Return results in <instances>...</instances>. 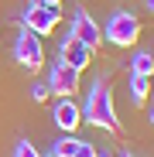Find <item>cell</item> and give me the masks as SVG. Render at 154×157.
I'll use <instances>...</instances> for the list:
<instances>
[{
    "label": "cell",
    "mask_w": 154,
    "mask_h": 157,
    "mask_svg": "<svg viewBox=\"0 0 154 157\" xmlns=\"http://www.w3.org/2000/svg\"><path fill=\"white\" fill-rule=\"evenodd\" d=\"M58 62H65V65L75 68V72H82V68L93 62V48H86L79 38L69 31V34L62 38V48H58Z\"/></svg>",
    "instance_id": "6"
},
{
    "label": "cell",
    "mask_w": 154,
    "mask_h": 157,
    "mask_svg": "<svg viewBox=\"0 0 154 157\" xmlns=\"http://www.w3.org/2000/svg\"><path fill=\"white\" fill-rule=\"evenodd\" d=\"M34 4H51V7H58L62 0H34Z\"/></svg>",
    "instance_id": "15"
},
{
    "label": "cell",
    "mask_w": 154,
    "mask_h": 157,
    "mask_svg": "<svg viewBox=\"0 0 154 157\" xmlns=\"http://www.w3.org/2000/svg\"><path fill=\"white\" fill-rule=\"evenodd\" d=\"M48 92L58 96V99L75 96V92H79V72L69 68L65 62H55V65H51V72H48Z\"/></svg>",
    "instance_id": "5"
},
{
    "label": "cell",
    "mask_w": 154,
    "mask_h": 157,
    "mask_svg": "<svg viewBox=\"0 0 154 157\" xmlns=\"http://www.w3.org/2000/svg\"><path fill=\"white\" fill-rule=\"evenodd\" d=\"M144 4H147V10H151V14H154V0H144Z\"/></svg>",
    "instance_id": "16"
},
{
    "label": "cell",
    "mask_w": 154,
    "mask_h": 157,
    "mask_svg": "<svg viewBox=\"0 0 154 157\" xmlns=\"http://www.w3.org/2000/svg\"><path fill=\"white\" fill-rule=\"evenodd\" d=\"M82 120H89L96 130H106V133H120V116L113 106V82L110 75H99L82 106Z\"/></svg>",
    "instance_id": "1"
},
{
    "label": "cell",
    "mask_w": 154,
    "mask_h": 157,
    "mask_svg": "<svg viewBox=\"0 0 154 157\" xmlns=\"http://www.w3.org/2000/svg\"><path fill=\"white\" fill-rule=\"evenodd\" d=\"M130 75H154V55H151V51H134Z\"/></svg>",
    "instance_id": "10"
},
{
    "label": "cell",
    "mask_w": 154,
    "mask_h": 157,
    "mask_svg": "<svg viewBox=\"0 0 154 157\" xmlns=\"http://www.w3.org/2000/svg\"><path fill=\"white\" fill-rule=\"evenodd\" d=\"M14 58L21 68H28V72H41L45 65V48H41V38L28 28H21L17 41H14Z\"/></svg>",
    "instance_id": "3"
},
{
    "label": "cell",
    "mask_w": 154,
    "mask_h": 157,
    "mask_svg": "<svg viewBox=\"0 0 154 157\" xmlns=\"http://www.w3.org/2000/svg\"><path fill=\"white\" fill-rule=\"evenodd\" d=\"M14 157H41V150H38L31 140H21V144L14 147Z\"/></svg>",
    "instance_id": "12"
},
{
    "label": "cell",
    "mask_w": 154,
    "mask_h": 157,
    "mask_svg": "<svg viewBox=\"0 0 154 157\" xmlns=\"http://www.w3.org/2000/svg\"><path fill=\"white\" fill-rule=\"evenodd\" d=\"M48 157H51V154H48Z\"/></svg>",
    "instance_id": "21"
},
{
    "label": "cell",
    "mask_w": 154,
    "mask_h": 157,
    "mask_svg": "<svg viewBox=\"0 0 154 157\" xmlns=\"http://www.w3.org/2000/svg\"><path fill=\"white\" fill-rule=\"evenodd\" d=\"M103 38H106L110 44H116V48H134L137 38H140V21H137L130 10H116V14L106 21Z\"/></svg>",
    "instance_id": "2"
},
{
    "label": "cell",
    "mask_w": 154,
    "mask_h": 157,
    "mask_svg": "<svg viewBox=\"0 0 154 157\" xmlns=\"http://www.w3.org/2000/svg\"><path fill=\"white\" fill-rule=\"evenodd\" d=\"M96 154H99V150H96L93 144H86V140H79V147H75V154H72V157H96Z\"/></svg>",
    "instance_id": "13"
},
{
    "label": "cell",
    "mask_w": 154,
    "mask_h": 157,
    "mask_svg": "<svg viewBox=\"0 0 154 157\" xmlns=\"http://www.w3.org/2000/svg\"><path fill=\"white\" fill-rule=\"evenodd\" d=\"M58 24H62V10L51 7V4H31L28 10H24V28L34 31L38 38L41 34H51Z\"/></svg>",
    "instance_id": "4"
},
{
    "label": "cell",
    "mask_w": 154,
    "mask_h": 157,
    "mask_svg": "<svg viewBox=\"0 0 154 157\" xmlns=\"http://www.w3.org/2000/svg\"><path fill=\"white\" fill-rule=\"evenodd\" d=\"M123 157H134V154H130V150H127V154H123Z\"/></svg>",
    "instance_id": "18"
},
{
    "label": "cell",
    "mask_w": 154,
    "mask_h": 157,
    "mask_svg": "<svg viewBox=\"0 0 154 157\" xmlns=\"http://www.w3.org/2000/svg\"><path fill=\"white\" fill-rule=\"evenodd\" d=\"M31 99H34V102H45V99H48V86H45V82H34V86H31Z\"/></svg>",
    "instance_id": "14"
},
{
    "label": "cell",
    "mask_w": 154,
    "mask_h": 157,
    "mask_svg": "<svg viewBox=\"0 0 154 157\" xmlns=\"http://www.w3.org/2000/svg\"><path fill=\"white\" fill-rule=\"evenodd\" d=\"M75 147H79V140H75V137H58L55 144H51V157H72Z\"/></svg>",
    "instance_id": "11"
},
{
    "label": "cell",
    "mask_w": 154,
    "mask_h": 157,
    "mask_svg": "<svg viewBox=\"0 0 154 157\" xmlns=\"http://www.w3.org/2000/svg\"><path fill=\"white\" fill-rule=\"evenodd\" d=\"M151 55H154V48H151Z\"/></svg>",
    "instance_id": "20"
},
{
    "label": "cell",
    "mask_w": 154,
    "mask_h": 157,
    "mask_svg": "<svg viewBox=\"0 0 154 157\" xmlns=\"http://www.w3.org/2000/svg\"><path fill=\"white\" fill-rule=\"evenodd\" d=\"M72 34L79 38L86 48H93V51L103 44V28L89 17V10H82V7H75V14H72Z\"/></svg>",
    "instance_id": "7"
},
{
    "label": "cell",
    "mask_w": 154,
    "mask_h": 157,
    "mask_svg": "<svg viewBox=\"0 0 154 157\" xmlns=\"http://www.w3.org/2000/svg\"><path fill=\"white\" fill-rule=\"evenodd\" d=\"M151 123H154V109H151Z\"/></svg>",
    "instance_id": "19"
},
{
    "label": "cell",
    "mask_w": 154,
    "mask_h": 157,
    "mask_svg": "<svg viewBox=\"0 0 154 157\" xmlns=\"http://www.w3.org/2000/svg\"><path fill=\"white\" fill-rule=\"evenodd\" d=\"M96 157H113V154H106V150H103V154H96Z\"/></svg>",
    "instance_id": "17"
},
{
    "label": "cell",
    "mask_w": 154,
    "mask_h": 157,
    "mask_svg": "<svg viewBox=\"0 0 154 157\" xmlns=\"http://www.w3.org/2000/svg\"><path fill=\"white\" fill-rule=\"evenodd\" d=\"M51 120H55V126L62 130L65 137H72L75 130H79V123H82V109L75 106V99L69 96V99H58V102H55V109H51Z\"/></svg>",
    "instance_id": "8"
},
{
    "label": "cell",
    "mask_w": 154,
    "mask_h": 157,
    "mask_svg": "<svg viewBox=\"0 0 154 157\" xmlns=\"http://www.w3.org/2000/svg\"><path fill=\"white\" fill-rule=\"evenodd\" d=\"M130 99L137 106H144L151 99V75H130Z\"/></svg>",
    "instance_id": "9"
}]
</instances>
